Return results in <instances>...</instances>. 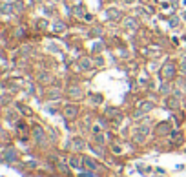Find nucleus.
<instances>
[{"mask_svg":"<svg viewBox=\"0 0 186 177\" xmlns=\"http://www.w3.org/2000/svg\"><path fill=\"white\" fill-rule=\"evenodd\" d=\"M108 13L111 15V18H119V16H121V11H117V9H110Z\"/></svg>","mask_w":186,"mask_h":177,"instance_id":"11","label":"nucleus"},{"mask_svg":"<svg viewBox=\"0 0 186 177\" xmlns=\"http://www.w3.org/2000/svg\"><path fill=\"white\" fill-rule=\"evenodd\" d=\"M71 144L75 146V150H82V148H84V141H82V139H73Z\"/></svg>","mask_w":186,"mask_h":177,"instance_id":"8","label":"nucleus"},{"mask_svg":"<svg viewBox=\"0 0 186 177\" xmlns=\"http://www.w3.org/2000/svg\"><path fill=\"white\" fill-rule=\"evenodd\" d=\"M126 27H132V29H135V27H137V22H135V18H128V20H126Z\"/></svg>","mask_w":186,"mask_h":177,"instance_id":"9","label":"nucleus"},{"mask_svg":"<svg viewBox=\"0 0 186 177\" xmlns=\"http://www.w3.org/2000/svg\"><path fill=\"white\" fill-rule=\"evenodd\" d=\"M5 157H7V161H11V159L15 157V154H13V152L9 150V152H5Z\"/></svg>","mask_w":186,"mask_h":177,"instance_id":"14","label":"nucleus"},{"mask_svg":"<svg viewBox=\"0 0 186 177\" xmlns=\"http://www.w3.org/2000/svg\"><path fill=\"white\" fill-rule=\"evenodd\" d=\"M163 75H164L166 79H172V77L175 75V64H174V62H166V64L163 66Z\"/></svg>","mask_w":186,"mask_h":177,"instance_id":"1","label":"nucleus"},{"mask_svg":"<svg viewBox=\"0 0 186 177\" xmlns=\"http://www.w3.org/2000/svg\"><path fill=\"white\" fill-rule=\"evenodd\" d=\"M64 113H66V117H68V119H73V117L77 115V108H75V106H71V104H68V106L64 108Z\"/></svg>","mask_w":186,"mask_h":177,"instance_id":"3","label":"nucleus"},{"mask_svg":"<svg viewBox=\"0 0 186 177\" xmlns=\"http://www.w3.org/2000/svg\"><path fill=\"white\" fill-rule=\"evenodd\" d=\"M84 165L89 166L91 170H97V165H95V161H91V159H84Z\"/></svg>","mask_w":186,"mask_h":177,"instance_id":"10","label":"nucleus"},{"mask_svg":"<svg viewBox=\"0 0 186 177\" xmlns=\"http://www.w3.org/2000/svg\"><path fill=\"white\" fill-rule=\"evenodd\" d=\"M152 108H153L152 102H141V106H139V110H137V115H141V113H144V112H150Z\"/></svg>","mask_w":186,"mask_h":177,"instance_id":"4","label":"nucleus"},{"mask_svg":"<svg viewBox=\"0 0 186 177\" xmlns=\"http://www.w3.org/2000/svg\"><path fill=\"white\" fill-rule=\"evenodd\" d=\"M177 24H179V18H172V20H170V26H172V27H175Z\"/></svg>","mask_w":186,"mask_h":177,"instance_id":"13","label":"nucleus"},{"mask_svg":"<svg viewBox=\"0 0 186 177\" xmlns=\"http://www.w3.org/2000/svg\"><path fill=\"white\" fill-rule=\"evenodd\" d=\"M82 68H84V69L91 68V62H89V58H82Z\"/></svg>","mask_w":186,"mask_h":177,"instance_id":"12","label":"nucleus"},{"mask_svg":"<svg viewBox=\"0 0 186 177\" xmlns=\"http://www.w3.org/2000/svg\"><path fill=\"white\" fill-rule=\"evenodd\" d=\"M69 165L73 166V168H82V165H84V159H80V157H71L69 159Z\"/></svg>","mask_w":186,"mask_h":177,"instance_id":"5","label":"nucleus"},{"mask_svg":"<svg viewBox=\"0 0 186 177\" xmlns=\"http://www.w3.org/2000/svg\"><path fill=\"white\" fill-rule=\"evenodd\" d=\"M33 135H35V139H37L38 144H44L46 143V133L42 132V128H35V133Z\"/></svg>","mask_w":186,"mask_h":177,"instance_id":"2","label":"nucleus"},{"mask_svg":"<svg viewBox=\"0 0 186 177\" xmlns=\"http://www.w3.org/2000/svg\"><path fill=\"white\" fill-rule=\"evenodd\" d=\"M64 29H66V26H64L62 22H55V24H53V31H55V33H62Z\"/></svg>","mask_w":186,"mask_h":177,"instance_id":"7","label":"nucleus"},{"mask_svg":"<svg viewBox=\"0 0 186 177\" xmlns=\"http://www.w3.org/2000/svg\"><path fill=\"white\" fill-rule=\"evenodd\" d=\"M181 16H183V20H186V11H183V15H181Z\"/></svg>","mask_w":186,"mask_h":177,"instance_id":"15","label":"nucleus"},{"mask_svg":"<svg viewBox=\"0 0 186 177\" xmlns=\"http://www.w3.org/2000/svg\"><path fill=\"white\" fill-rule=\"evenodd\" d=\"M69 95L75 97V99H80V97H82V91H80V88L75 86V88H69Z\"/></svg>","mask_w":186,"mask_h":177,"instance_id":"6","label":"nucleus"},{"mask_svg":"<svg viewBox=\"0 0 186 177\" xmlns=\"http://www.w3.org/2000/svg\"><path fill=\"white\" fill-rule=\"evenodd\" d=\"M183 4H184V5H186V0H183Z\"/></svg>","mask_w":186,"mask_h":177,"instance_id":"16","label":"nucleus"}]
</instances>
